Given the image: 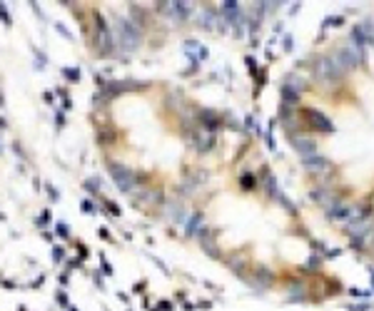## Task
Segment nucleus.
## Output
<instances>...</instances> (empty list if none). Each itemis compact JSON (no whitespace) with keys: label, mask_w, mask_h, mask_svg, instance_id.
Segmentation results:
<instances>
[{"label":"nucleus","mask_w":374,"mask_h":311,"mask_svg":"<svg viewBox=\"0 0 374 311\" xmlns=\"http://www.w3.org/2000/svg\"><path fill=\"white\" fill-rule=\"evenodd\" d=\"M197 117H200V122L205 125V130H207L210 135H212V132H217V130L222 127L220 117H217V114L212 112V110H200V114H197Z\"/></svg>","instance_id":"8"},{"label":"nucleus","mask_w":374,"mask_h":311,"mask_svg":"<svg viewBox=\"0 0 374 311\" xmlns=\"http://www.w3.org/2000/svg\"><path fill=\"white\" fill-rule=\"evenodd\" d=\"M200 224H202V212H195V217L190 219V224H187V234L192 237V234H200Z\"/></svg>","instance_id":"14"},{"label":"nucleus","mask_w":374,"mask_h":311,"mask_svg":"<svg viewBox=\"0 0 374 311\" xmlns=\"http://www.w3.org/2000/svg\"><path fill=\"white\" fill-rule=\"evenodd\" d=\"M319 264H322V261H319V259H315V256H312V259H310V261H307V269H304V271H317V269H319Z\"/></svg>","instance_id":"16"},{"label":"nucleus","mask_w":374,"mask_h":311,"mask_svg":"<svg viewBox=\"0 0 374 311\" xmlns=\"http://www.w3.org/2000/svg\"><path fill=\"white\" fill-rule=\"evenodd\" d=\"M304 114H307V122H310L315 130L324 132V135H332V132H334L332 120H329L324 112H319V110H315V107H304Z\"/></svg>","instance_id":"5"},{"label":"nucleus","mask_w":374,"mask_h":311,"mask_svg":"<svg viewBox=\"0 0 374 311\" xmlns=\"http://www.w3.org/2000/svg\"><path fill=\"white\" fill-rule=\"evenodd\" d=\"M240 187H242L245 192H252V189L257 187V179H255V174H242V177H240Z\"/></svg>","instance_id":"13"},{"label":"nucleus","mask_w":374,"mask_h":311,"mask_svg":"<svg viewBox=\"0 0 374 311\" xmlns=\"http://www.w3.org/2000/svg\"><path fill=\"white\" fill-rule=\"evenodd\" d=\"M280 95H282V105H299V92L294 90V87L289 85H282V90H280Z\"/></svg>","instance_id":"10"},{"label":"nucleus","mask_w":374,"mask_h":311,"mask_svg":"<svg viewBox=\"0 0 374 311\" xmlns=\"http://www.w3.org/2000/svg\"><path fill=\"white\" fill-rule=\"evenodd\" d=\"M312 75H315L319 83L324 85H332V83H339L347 75V70L334 60L332 55H319L312 65Z\"/></svg>","instance_id":"1"},{"label":"nucleus","mask_w":374,"mask_h":311,"mask_svg":"<svg viewBox=\"0 0 374 311\" xmlns=\"http://www.w3.org/2000/svg\"><path fill=\"white\" fill-rule=\"evenodd\" d=\"M247 127H250V132H257V135H259L257 120H255V117H252V114H250V117H247Z\"/></svg>","instance_id":"17"},{"label":"nucleus","mask_w":374,"mask_h":311,"mask_svg":"<svg viewBox=\"0 0 374 311\" xmlns=\"http://www.w3.org/2000/svg\"><path fill=\"white\" fill-rule=\"evenodd\" d=\"M349 37H352V43H354V48H357V50H364V45H367V35H364L362 25H354L352 32H349Z\"/></svg>","instance_id":"11"},{"label":"nucleus","mask_w":374,"mask_h":311,"mask_svg":"<svg viewBox=\"0 0 374 311\" xmlns=\"http://www.w3.org/2000/svg\"><path fill=\"white\" fill-rule=\"evenodd\" d=\"M362 30H364V35H367V43L374 45V18H367V20L362 23Z\"/></svg>","instance_id":"15"},{"label":"nucleus","mask_w":374,"mask_h":311,"mask_svg":"<svg viewBox=\"0 0 374 311\" xmlns=\"http://www.w3.org/2000/svg\"><path fill=\"white\" fill-rule=\"evenodd\" d=\"M302 165H304V170L312 172V174H322V172H329V170H332V162H329L327 157H322V154H315V157H307V160H302Z\"/></svg>","instance_id":"7"},{"label":"nucleus","mask_w":374,"mask_h":311,"mask_svg":"<svg viewBox=\"0 0 374 311\" xmlns=\"http://www.w3.org/2000/svg\"><path fill=\"white\" fill-rule=\"evenodd\" d=\"M289 144L294 147V152L302 157V160H307V157H315L317 154V142L312 137H304V135H289Z\"/></svg>","instance_id":"4"},{"label":"nucleus","mask_w":374,"mask_h":311,"mask_svg":"<svg viewBox=\"0 0 374 311\" xmlns=\"http://www.w3.org/2000/svg\"><path fill=\"white\" fill-rule=\"evenodd\" d=\"M332 57L345 67L347 72L349 70H357L359 65H364V50H357V48H349V45H342V48H337L334 53H332Z\"/></svg>","instance_id":"2"},{"label":"nucleus","mask_w":374,"mask_h":311,"mask_svg":"<svg viewBox=\"0 0 374 311\" xmlns=\"http://www.w3.org/2000/svg\"><path fill=\"white\" fill-rule=\"evenodd\" d=\"M287 301H307V294H304V284L302 282H292L289 284V296H287Z\"/></svg>","instance_id":"9"},{"label":"nucleus","mask_w":374,"mask_h":311,"mask_svg":"<svg viewBox=\"0 0 374 311\" xmlns=\"http://www.w3.org/2000/svg\"><path fill=\"white\" fill-rule=\"evenodd\" d=\"M369 277H372V286H374V269H369Z\"/></svg>","instance_id":"19"},{"label":"nucleus","mask_w":374,"mask_h":311,"mask_svg":"<svg viewBox=\"0 0 374 311\" xmlns=\"http://www.w3.org/2000/svg\"><path fill=\"white\" fill-rule=\"evenodd\" d=\"M113 177H115V182L120 184L122 192H130L135 187V174L127 167H122V165H113Z\"/></svg>","instance_id":"6"},{"label":"nucleus","mask_w":374,"mask_h":311,"mask_svg":"<svg viewBox=\"0 0 374 311\" xmlns=\"http://www.w3.org/2000/svg\"><path fill=\"white\" fill-rule=\"evenodd\" d=\"M369 304H357V306H349V311H369Z\"/></svg>","instance_id":"18"},{"label":"nucleus","mask_w":374,"mask_h":311,"mask_svg":"<svg viewBox=\"0 0 374 311\" xmlns=\"http://www.w3.org/2000/svg\"><path fill=\"white\" fill-rule=\"evenodd\" d=\"M115 35H117V40L122 43V48H127V50H135L140 45V32H138V28L132 23L122 20V18L115 20Z\"/></svg>","instance_id":"3"},{"label":"nucleus","mask_w":374,"mask_h":311,"mask_svg":"<svg viewBox=\"0 0 374 311\" xmlns=\"http://www.w3.org/2000/svg\"><path fill=\"white\" fill-rule=\"evenodd\" d=\"M215 10H200V15H197V25H202V28L212 30L215 28Z\"/></svg>","instance_id":"12"}]
</instances>
